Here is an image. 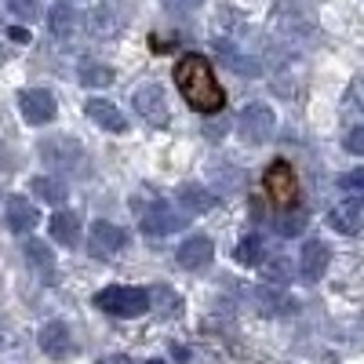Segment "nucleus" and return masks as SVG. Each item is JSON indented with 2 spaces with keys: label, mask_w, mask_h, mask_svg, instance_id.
Instances as JSON below:
<instances>
[{
  "label": "nucleus",
  "mask_w": 364,
  "mask_h": 364,
  "mask_svg": "<svg viewBox=\"0 0 364 364\" xmlns=\"http://www.w3.org/2000/svg\"><path fill=\"white\" fill-rule=\"evenodd\" d=\"M48 233L55 245H63V248H77L80 245V219L73 215V211H55V215L48 219Z\"/></svg>",
  "instance_id": "nucleus-16"
},
{
  "label": "nucleus",
  "mask_w": 364,
  "mask_h": 364,
  "mask_svg": "<svg viewBox=\"0 0 364 364\" xmlns=\"http://www.w3.org/2000/svg\"><path fill=\"white\" fill-rule=\"evenodd\" d=\"M255 302H259L262 314H288L291 310V299L281 295V291H273V288H259L255 291Z\"/></svg>",
  "instance_id": "nucleus-23"
},
{
  "label": "nucleus",
  "mask_w": 364,
  "mask_h": 364,
  "mask_svg": "<svg viewBox=\"0 0 364 364\" xmlns=\"http://www.w3.org/2000/svg\"><path fill=\"white\" fill-rule=\"evenodd\" d=\"M328 262H331V252H328L324 240H306V245H302L299 273H302L306 281H321V277H324V269H328Z\"/></svg>",
  "instance_id": "nucleus-13"
},
{
  "label": "nucleus",
  "mask_w": 364,
  "mask_h": 364,
  "mask_svg": "<svg viewBox=\"0 0 364 364\" xmlns=\"http://www.w3.org/2000/svg\"><path fill=\"white\" fill-rule=\"evenodd\" d=\"M99 364H132V357H124V353H109V357H102Z\"/></svg>",
  "instance_id": "nucleus-30"
},
{
  "label": "nucleus",
  "mask_w": 364,
  "mask_h": 364,
  "mask_svg": "<svg viewBox=\"0 0 364 364\" xmlns=\"http://www.w3.org/2000/svg\"><path fill=\"white\" fill-rule=\"evenodd\" d=\"M346 154L364 157V124H360V128H353V132L346 135Z\"/></svg>",
  "instance_id": "nucleus-29"
},
{
  "label": "nucleus",
  "mask_w": 364,
  "mask_h": 364,
  "mask_svg": "<svg viewBox=\"0 0 364 364\" xmlns=\"http://www.w3.org/2000/svg\"><path fill=\"white\" fill-rule=\"evenodd\" d=\"M33 197H41V200H48V204H66L70 190H66L63 178L44 175V178H33Z\"/></svg>",
  "instance_id": "nucleus-20"
},
{
  "label": "nucleus",
  "mask_w": 364,
  "mask_h": 364,
  "mask_svg": "<svg viewBox=\"0 0 364 364\" xmlns=\"http://www.w3.org/2000/svg\"><path fill=\"white\" fill-rule=\"evenodd\" d=\"M135 113L146 120V124H154V128H164L168 124V99H164V91L161 84H142L135 91Z\"/></svg>",
  "instance_id": "nucleus-6"
},
{
  "label": "nucleus",
  "mask_w": 364,
  "mask_h": 364,
  "mask_svg": "<svg viewBox=\"0 0 364 364\" xmlns=\"http://www.w3.org/2000/svg\"><path fill=\"white\" fill-rule=\"evenodd\" d=\"M237 132H240V139H248V142H255V146H259V142H269L273 132H277V117H273V109H269L266 102H252V106L240 109Z\"/></svg>",
  "instance_id": "nucleus-4"
},
{
  "label": "nucleus",
  "mask_w": 364,
  "mask_h": 364,
  "mask_svg": "<svg viewBox=\"0 0 364 364\" xmlns=\"http://www.w3.org/2000/svg\"><path fill=\"white\" fill-rule=\"evenodd\" d=\"M4 223H8V230L11 233H33V226L41 223V211L29 204L26 197H8V204H4Z\"/></svg>",
  "instance_id": "nucleus-12"
},
{
  "label": "nucleus",
  "mask_w": 364,
  "mask_h": 364,
  "mask_svg": "<svg viewBox=\"0 0 364 364\" xmlns=\"http://www.w3.org/2000/svg\"><path fill=\"white\" fill-rule=\"evenodd\" d=\"M8 11H11L15 18L29 22V18L41 15V0H8Z\"/></svg>",
  "instance_id": "nucleus-27"
},
{
  "label": "nucleus",
  "mask_w": 364,
  "mask_h": 364,
  "mask_svg": "<svg viewBox=\"0 0 364 364\" xmlns=\"http://www.w3.org/2000/svg\"><path fill=\"white\" fill-rule=\"evenodd\" d=\"M8 33H11V41H15V44H26V41H29V33H26V29H22V26H15V29H8Z\"/></svg>",
  "instance_id": "nucleus-31"
},
{
  "label": "nucleus",
  "mask_w": 364,
  "mask_h": 364,
  "mask_svg": "<svg viewBox=\"0 0 364 364\" xmlns=\"http://www.w3.org/2000/svg\"><path fill=\"white\" fill-rule=\"evenodd\" d=\"M22 252H26V259L29 262H33L41 273H51V266H55V259H51V248L44 245V240H26V245H22Z\"/></svg>",
  "instance_id": "nucleus-24"
},
{
  "label": "nucleus",
  "mask_w": 364,
  "mask_h": 364,
  "mask_svg": "<svg viewBox=\"0 0 364 364\" xmlns=\"http://www.w3.org/2000/svg\"><path fill=\"white\" fill-rule=\"evenodd\" d=\"M146 364H164V360H146Z\"/></svg>",
  "instance_id": "nucleus-33"
},
{
  "label": "nucleus",
  "mask_w": 364,
  "mask_h": 364,
  "mask_svg": "<svg viewBox=\"0 0 364 364\" xmlns=\"http://www.w3.org/2000/svg\"><path fill=\"white\" fill-rule=\"evenodd\" d=\"M266 193L277 200V208H295L299 200V178L288 161H273L266 168Z\"/></svg>",
  "instance_id": "nucleus-5"
},
{
  "label": "nucleus",
  "mask_w": 364,
  "mask_h": 364,
  "mask_svg": "<svg viewBox=\"0 0 364 364\" xmlns=\"http://www.w3.org/2000/svg\"><path fill=\"white\" fill-rule=\"evenodd\" d=\"M277 230H281L284 237H295V233L306 230V215H302V211H295V208H284V215H281Z\"/></svg>",
  "instance_id": "nucleus-25"
},
{
  "label": "nucleus",
  "mask_w": 364,
  "mask_h": 364,
  "mask_svg": "<svg viewBox=\"0 0 364 364\" xmlns=\"http://www.w3.org/2000/svg\"><path fill=\"white\" fill-rule=\"evenodd\" d=\"M262 277L273 281V284H284V281L291 277V262H288V259H273V262H266V266H262Z\"/></svg>",
  "instance_id": "nucleus-26"
},
{
  "label": "nucleus",
  "mask_w": 364,
  "mask_h": 364,
  "mask_svg": "<svg viewBox=\"0 0 364 364\" xmlns=\"http://www.w3.org/2000/svg\"><path fill=\"white\" fill-rule=\"evenodd\" d=\"M273 29L281 37H306V33H314V15L302 11L299 4H281L273 11Z\"/></svg>",
  "instance_id": "nucleus-9"
},
{
  "label": "nucleus",
  "mask_w": 364,
  "mask_h": 364,
  "mask_svg": "<svg viewBox=\"0 0 364 364\" xmlns=\"http://www.w3.org/2000/svg\"><path fill=\"white\" fill-rule=\"evenodd\" d=\"M182 4H186V8H200V4H204V0H182Z\"/></svg>",
  "instance_id": "nucleus-32"
},
{
  "label": "nucleus",
  "mask_w": 364,
  "mask_h": 364,
  "mask_svg": "<svg viewBox=\"0 0 364 364\" xmlns=\"http://www.w3.org/2000/svg\"><path fill=\"white\" fill-rule=\"evenodd\" d=\"M48 26H51V33L63 41V37H73V29H77V11L70 0H63V4H55L51 15H48Z\"/></svg>",
  "instance_id": "nucleus-19"
},
{
  "label": "nucleus",
  "mask_w": 364,
  "mask_h": 364,
  "mask_svg": "<svg viewBox=\"0 0 364 364\" xmlns=\"http://www.w3.org/2000/svg\"><path fill=\"white\" fill-rule=\"evenodd\" d=\"M124 248H128V230H120V226H113L106 219L91 226V252L95 255H117Z\"/></svg>",
  "instance_id": "nucleus-11"
},
{
  "label": "nucleus",
  "mask_w": 364,
  "mask_h": 364,
  "mask_svg": "<svg viewBox=\"0 0 364 364\" xmlns=\"http://www.w3.org/2000/svg\"><path fill=\"white\" fill-rule=\"evenodd\" d=\"M84 113L95 120L99 128H106V132H117V135H124V132H128V117L120 113L113 102H106V99H87Z\"/></svg>",
  "instance_id": "nucleus-17"
},
{
  "label": "nucleus",
  "mask_w": 364,
  "mask_h": 364,
  "mask_svg": "<svg viewBox=\"0 0 364 364\" xmlns=\"http://www.w3.org/2000/svg\"><path fill=\"white\" fill-rule=\"evenodd\" d=\"M120 26H124V15L117 11V0H102L87 11V33L95 41H113L120 33Z\"/></svg>",
  "instance_id": "nucleus-8"
},
{
  "label": "nucleus",
  "mask_w": 364,
  "mask_h": 364,
  "mask_svg": "<svg viewBox=\"0 0 364 364\" xmlns=\"http://www.w3.org/2000/svg\"><path fill=\"white\" fill-rule=\"evenodd\" d=\"M95 306L109 317H142L149 310V291L146 288H128V284H113L95 295Z\"/></svg>",
  "instance_id": "nucleus-2"
},
{
  "label": "nucleus",
  "mask_w": 364,
  "mask_h": 364,
  "mask_svg": "<svg viewBox=\"0 0 364 364\" xmlns=\"http://www.w3.org/2000/svg\"><path fill=\"white\" fill-rule=\"evenodd\" d=\"M18 109H22V117H26V124H51L55 120V95L51 91H44V87H29V91H22L18 95Z\"/></svg>",
  "instance_id": "nucleus-7"
},
{
  "label": "nucleus",
  "mask_w": 364,
  "mask_h": 364,
  "mask_svg": "<svg viewBox=\"0 0 364 364\" xmlns=\"http://www.w3.org/2000/svg\"><path fill=\"white\" fill-rule=\"evenodd\" d=\"M175 84L197 113H219L226 106V91L204 55H182L175 63Z\"/></svg>",
  "instance_id": "nucleus-1"
},
{
  "label": "nucleus",
  "mask_w": 364,
  "mask_h": 364,
  "mask_svg": "<svg viewBox=\"0 0 364 364\" xmlns=\"http://www.w3.org/2000/svg\"><path fill=\"white\" fill-rule=\"evenodd\" d=\"M77 80L84 87H106V84H113V70L109 66H99V63H80Z\"/></svg>",
  "instance_id": "nucleus-22"
},
{
  "label": "nucleus",
  "mask_w": 364,
  "mask_h": 364,
  "mask_svg": "<svg viewBox=\"0 0 364 364\" xmlns=\"http://www.w3.org/2000/svg\"><path fill=\"white\" fill-rule=\"evenodd\" d=\"M339 186H343L346 193H353V197H360V204H364V168H357V171H350V175H343V178H339Z\"/></svg>",
  "instance_id": "nucleus-28"
},
{
  "label": "nucleus",
  "mask_w": 364,
  "mask_h": 364,
  "mask_svg": "<svg viewBox=\"0 0 364 364\" xmlns=\"http://www.w3.org/2000/svg\"><path fill=\"white\" fill-rule=\"evenodd\" d=\"M135 211H139V226H142L146 237H168V233L186 226V219H182L171 204H164L157 197H149V208H135Z\"/></svg>",
  "instance_id": "nucleus-3"
},
{
  "label": "nucleus",
  "mask_w": 364,
  "mask_h": 364,
  "mask_svg": "<svg viewBox=\"0 0 364 364\" xmlns=\"http://www.w3.org/2000/svg\"><path fill=\"white\" fill-rule=\"evenodd\" d=\"M175 197H178L182 208H190V215H204V211H211L219 204V197L211 193L208 186H200V182H182Z\"/></svg>",
  "instance_id": "nucleus-18"
},
{
  "label": "nucleus",
  "mask_w": 364,
  "mask_h": 364,
  "mask_svg": "<svg viewBox=\"0 0 364 364\" xmlns=\"http://www.w3.org/2000/svg\"><path fill=\"white\" fill-rule=\"evenodd\" d=\"M37 343H41V350H44L48 357H70V353H73V336H70V328H66L63 321H48V324L41 328Z\"/></svg>",
  "instance_id": "nucleus-14"
},
{
  "label": "nucleus",
  "mask_w": 364,
  "mask_h": 364,
  "mask_svg": "<svg viewBox=\"0 0 364 364\" xmlns=\"http://www.w3.org/2000/svg\"><path fill=\"white\" fill-rule=\"evenodd\" d=\"M328 223H331V230H336V233H346V237L360 233L364 230V204L360 200L336 204V208L328 211Z\"/></svg>",
  "instance_id": "nucleus-15"
},
{
  "label": "nucleus",
  "mask_w": 364,
  "mask_h": 364,
  "mask_svg": "<svg viewBox=\"0 0 364 364\" xmlns=\"http://www.w3.org/2000/svg\"><path fill=\"white\" fill-rule=\"evenodd\" d=\"M262 237L259 233H248V237H240L237 240V248H233V259L240 262V266H259L262 262Z\"/></svg>",
  "instance_id": "nucleus-21"
},
{
  "label": "nucleus",
  "mask_w": 364,
  "mask_h": 364,
  "mask_svg": "<svg viewBox=\"0 0 364 364\" xmlns=\"http://www.w3.org/2000/svg\"><path fill=\"white\" fill-rule=\"evenodd\" d=\"M211 255H215V245H211V237H204V233H193L178 245V266L182 269H204L211 262Z\"/></svg>",
  "instance_id": "nucleus-10"
}]
</instances>
